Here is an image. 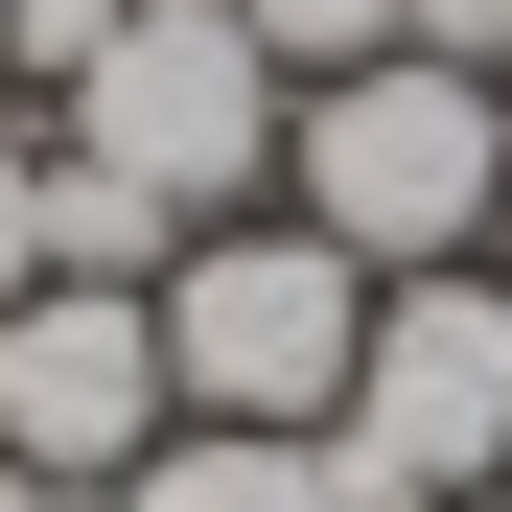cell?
Segmentation results:
<instances>
[{
	"label": "cell",
	"instance_id": "cell-6",
	"mask_svg": "<svg viewBox=\"0 0 512 512\" xmlns=\"http://www.w3.org/2000/svg\"><path fill=\"white\" fill-rule=\"evenodd\" d=\"M117 512H350V489H326V443H280V419H163L117 466Z\"/></svg>",
	"mask_w": 512,
	"mask_h": 512
},
{
	"label": "cell",
	"instance_id": "cell-10",
	"mask_svg": "<svg viewBox=\"0 0 512 512\" xmlns=\"http://www.w3.org/2000/svg\"><path fill=\"white\" fill-rule=\"evenodd\" d=\"M24 280H47V140L0 117V303H24Z\"/></svg>",
	"mask_w": 512,
	"mask_h": 512
},
{
	"label": "cell",
	"instance_id": "cell-4",
	"mask_svg": "<svg viewBox=\"0 0 512 512\" xmlns=\"http://www.w3.org/2000/svg\"><path fill=\"white\" fill-rule=\"evenodd\" d=\"M280 117L303 94H280V47H256L233 0H117V47L70 70V163H117V187L187 210V233L233 187H280Z\"/></svg>",
	"mask_w": 512,
	"mask_h": 512
},
{
	"label": "cell",
	"instance_id": "cell-9",
	"mask_svg": "<svg viewBox=\"0 0 512 512\" xmlns=\"http://www.w3.org/2000/svg\"><path fill=\"white\" fill-rule=\"evenodd\" d=\"M94 47H117V0H0V70H24V94H70Z\"/></svg>",
	"mask_w": 512,
	"mask_h": 512
},
{
	"label": "cell",
	"instance_id": "cell-3",
	"mask_svg": "<svg viewBox=\"0 0 512 512\" xmlns=\"http://www.w3.org/2000/svg\"><path fill=\"white\" fill-rule=\"evenodd\" d=\"M326 489H350V512H466V489H512V280H466V256H443V280H373Z\"/></svg>",
	"mask_w": 512,
	"mask_h": 512
},
{
	"label": "cell",
	"instance_id": "cell-5",
	"mask_svg": "<svg viewBox=\"0 0 512 512\" xmlns=\"http://www.w3.org/2000/svg\"><path fill=\"white\" fill-rule=\"evenodd\" d=\"M163 419L187 396H163V303L140 280H24L0 303V466L24 489H117Z\"/></svg>",
	"mask_w": 512,
	"mask_h": 512
},
{
	"label": "cell",
	"instance_id": "cell-1",
	"mask_svg": "<svg viewBox=\"0 0 512 512\" xmlns=\"http://www.w3.org/2000/svg\"><path fill=\"white\" fill-rule=\"evenodd\" d=\"M280 187L326 256H373V280H443V256L512 233V94L466 47H373V70H326V94L280 117Z\"/></svg>",
	"mask_w": 512,
	"mask_h": 512
},
{
	"label": "cell",
	"instance_id": "cell-8",
	"mask_svg": "<svg viewBox=\"0 0 512 512\" xmlns=\"http://www.w3.org/2000/svg\"><path fill=\"white\" fill-rule=\"evenodd\" d=\"M256 47H280V94H326V70H373L396 47V0H233Z\"/></svg>",
	"mask_w": 512,
	"mask_h": 512
},
{
	"label": "cell",
	"instance_id": "cell-2",
	"mask_svg": "<svg viewBox=\"0 0 512 512\" xmlns=\"http://www.w3.org/2000/svg\"><path fill=\"white\" fill-rule=\"evenodd\" d=\"M140 303H163V396H187V419H280V443H326V419H350L373 256H326L303 210H210Z\"/></svg>",
	"mask_w": 512,
	"mask_h": 512
},
{
	"label": "cell",
	"instance_id": "cell-11",
	"mask_svg": "<svg viewBox=\"0 0 512 512\" xmlns=\"http://www.w3.org/2000/svg\"><path fill=\"white\" fill-rule=\"evenodd\" d=\"M0 512H117V489H24V466H0Z\"/></svg>",
	"mask_w": 512,
	"mask_h": 512
},
{
	"label": "cell",
	"instance_id": "cell-12",
	"mask_svg": "<svg viewBox=\"0 0 512 512\" xmlns=\"http://www.w3.org/2000/svg\"><path fill=\"white\" fill-rule=\"evenodd\" d=\"M489 94H512V0H489Z\"/></svg>",
	"mask_w": 512,
	"mask_h": 512
},
{
	"label": "cell",
	"instance_id": "cell-7",
	"mask_svg": "<svg viewBox=\"0 0 512 512\" xmlns=\"http://www.w3.org/2000/svg\"><path fill=\"white\" fill-rule=\"evenodd\" d=\"M163 256H187V210H140L117 163H70V140H47V280H163Z\"/></svg>",
	"mask_w": 512,
	"mask_h": 512
}]
</instances>
